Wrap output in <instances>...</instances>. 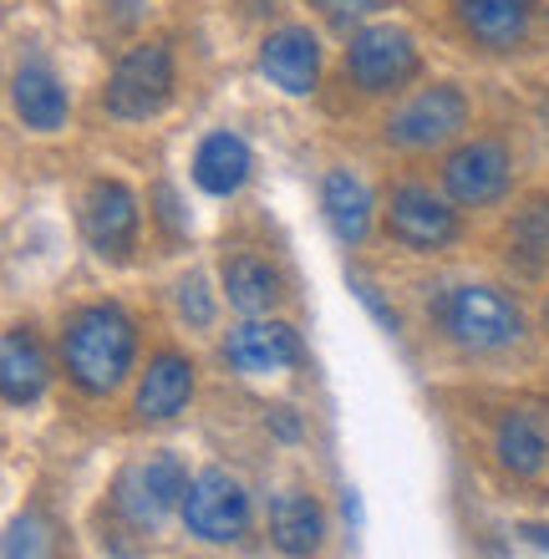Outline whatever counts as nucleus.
<instances>
[{
	"mask_svg": "<svg viewBox=\"0 0 549 559\" xmlns=\"http://www.w3.org/2000/svg\"><path fill=\"white\" fill-rule=\"evenodd\" d=\"M493 453H499V463H504L514 478H535L549 457V442L524 413H504L499 427H493Z\"/></svg>",
	"mask_w": 549,
	"mask_h": 559,
	"instance_id": "21",
	"label": "nucleus"
},
{
	"mask_svg": "<svg viewBox=\"0 0 549 559\" xmlns=\"http://www.w3.org/2000/svg\"><path fill=\"white\" fill-rule=\"evenodd\" d=\"M270 427H275V438H285V442H296L306 427H300V417H296V407H275L270 413Z\"/></svg>",
	"mask_w": 549,
	"mask_h": 559,
	"instance_id": "28",
	"label": "nucleus"
},
{
	"mask_svg": "<svg viewBox=\"0 0 549 559\" xmlns=\"http://www.w3.org/2000/svg\"><path fill=\"white\" fill-rule=\"evenodd\" d=\"M46 352L41 341L31 336V331H5V346H0V386H5V402L11 407H26L46 392Z\"/></svg>",
	"mask_w": 549,
	"mask_h": 559,
	"instance_id": "19",
	"label": "nucleus"
},
{
	"mask_svg": "<svg viewBox=\"0 0 549 559\" xmlns=\"http://www.w3.org/2000/svg\"><path fill=\"white\" fill-rule=\"evenodd\" d=\"M529 539H535L539 549H549V524H535V530H529Z\"/></svg>",
	"mask_w": 549,
	"mask_h": 559,
	"instance_id": "30",
	"label": "nucleus"
},
{
	"mask_svg": "<svg viewBox=\"0 0 549 559\" xmlns=\"http://www.w3.org/2000/svg\"><path fill=\"white\" fill-rule=\"evenodd\" d=\"M189 473H183V463L174 453H153L143 457V463H133V468L118 478V493H112V503H118V514L128 519V524H138V530H153L164 514H174V509H183V493H189Z\"/></svg>",
	"mask_w": 549,
	"mask_h": 559,
	"instance_id": "5",
	"label": "nucleus"
},
{
	"mask_svg": "<svg viewBox=\"0 0 549 559\" xmlns=\"http://www.w3.org/2000/svg\"><path fill=\"white\" fill-rule=\"evenodd\" d=\"M386 229L402 250L413 254H438L458 239V214L422 183H397L392 204H386Z\"/></svg>",
	"mask_w": 549,
	"mask_h": 559,
	"instance_id": "8",
	"label": "nucleus"
},
{
	"mask_svg": "<svg viewBox=\"0 0 549 559\" xmlns=\"http://www.w3.org/2000/svg\"><path fill=\"white\" fill-rule=\"evenodd\" d=\"M250 168H254L250 143L239 133H229V128L208 133L204 143H199V153H193V183L204 193H214V199H229V193L244 189V183H250Z\"/></svg>",
	"mask_w": 549,
	"mask_h": 559,
	"instance_id": "14",
	"label": "nucleus"
},
{
	"mask_svg": "<svg viewBox=\"0 0 549 559\" xmlns=\"http://www.w3.org/2000/svg\"><path fill=\"white\" fill-rule=\"evenodd\" d=\"M514 235H520L524 250H539L549 254V199H539V204H529L520 214V224H514Z\"/></svg>",
	"mask_w": 549,
	"mask_h": 559,
	"instance_id": "23",
	"label": "nucleus"
},
{
	"mask_svg": "<svg viewBox=\"0 0 549 559\" xmlns=\"http://www.w3.org/2000/svg\"><path fill=\"white\" fill-rule=\"evenodd\" d=\"M51 555V530L41 514H21L5 534V559H46Z\"/></svg>",
	"mask_w": 549,
	"mask_h": 559,
	"instance_id": "22",
	"label": "nucleus"
},
{
	"mask_svg": "<svg viewBox=\"0 0 549 559\" xmlns=\"http://www.w3.org/2000/svg\"><path fill=\"white\" fill-rule=\"evenodd\" d=\"M463 128H468V97H463L458 87L438 82V87H422L417 97H407V103L386 118V143L443 147L447 138H458Z\"/></svg>",
	"mask_w": 549,
	"mask_h": 559,
	"instance_id": "7",
	"label": "nucleus"
},
{
	"mask_svg": "<svg viewBox=\"0 0 549 559\" xmlns=\"http://www.w3.org/2000/svg\"><path fill=\"white\" fill-rule=\"evenodd\" d=\"M545 325H549V300H545Z\"/></svg>",
	"mask_w": 549,
	"mask_h": 559,
	"instance_id": "32",
	"label": "nucleus"
},
{
	"mask_svg": "<svg viewBox=\"0 0 549 559\" xmlns=\"http://www.w3.org/2000/svg\"><path fill=\"white\" fill-rule=\"evenodd\" d=\"M138 199L128 183L118 178H103V183H92L87 193V209H82V229H87L92 250L103 254V260H128L138 239Z\"/></svg>",
	"mask_w": 549,
	"mask_h": 559,
	"instance_id": "11",
	"label": "nucleus"
},
{
	"mask_svg": "<svg viewBox=\"0 0 549 559\" xmlns=\"http://www.w3.org/2000/svg\"><path fill=\"white\" fill-rule=\"evenodd\" d=\"M138 356V325L128 321L122 306H87L67 321L61 336V361L87 397H107L128 382Z\"/></svg>",
	"mask_w": 549,
	"mask_h": 559,
	"instance_id": "1",
	"label": "nucleus"
},
{
	"mask_svg": "<svg viewBox=\"0 0 549 559\" xmlns=\"http://www.w3.org/2000/svg\"><path fill=\"white\" fill-rule=\"evenodd\" d=\"M183 524L208 545H229L250 530V493L224 468H204L183 493Z\"/></svg>",
	"mask_w": 549,
	"mask_h": 559,
	"instance_id": "6",
	"label": "nucleus"
},
{
	"mask_svg": "<svg viewBox=\"0 0 549 559\" xmlns=\"http://www.w3.org/2000/svg\"><path fill=\"white\" fill-rule=\"evenodd\" d=\"M453 5H458L463 31L489 51H514L529 36V11L514 0H453Z\"/></svg>",
	"mask_w": 549,
	"mask_h": 559,
	"instance_id": "18",
	"label": "nucleus"
},
{
	"mask_svg": "<svg viewBox=\"0 0 549 559\" xmlns=\"http://www.w3.org/2000/svg\"><path fill=\"white\" fill-rule=\"evenodd\" d=\"M443 189L453 193V204H463V209L499 204L504 189H509V153H504V143H493V138H474V143H463L458 153H447Z\"/></svg>",
	"mask_w": 549,
	"mask_h": 559,
	"instance_id": "9",
	"label": "nucleus"
},
{
	"mask_svg": "<svg viewBox=\"0 0 549 559\" xmlns=\"http://www.w3.org/2000/svg\"><path fill=\"white\" fill-rule=\"evenodd\" d=\"M342 509H346V519H351V530H361V493L357 488H346L342 493Z\"/></svg>",
	"mask_w": 549,
	"mask_h": 559,
	"instance_id": "29",
	"label": "nucleus"
},
{
	"mask_svg": "<svg viewBox=\"0 0 549 559\" xmlns=\"http://www.w3.org/2000/svg\"><path fill=\"white\" fill-rule=\"evenodd\" d=\"M270 539H275L281 555L311 559L315 549L326 545V514H321V503L311 493H300V488L281 493V499L270 503Z\"/></svg>",
	"mask_w": 549,
	"mask_h": 559,
	"instance_id": "16",
	"label": "nucleus"
},
{
	"mask_svg": "<svg viewBox=\"0 0 549 559\" xmlns=\"http://www.w3.org/2000/svg\"><path fill=\"white\" fill-rule=\"evenodd\" d=\"M351 290H357L361 300H367V310H371V316H377V321L386 325V331H397V310H386V306H382V295L371 290L367 280H351Z\"/></svg>",
	"mask_w": 549,
	"mask_h": 559,
	"instance_id": "27",
	"label": "nucleus"
},
{
	"mask_svg": "<svg viewBox=\"0 0 549 559\" xmlns=\"http://www.w3.org/2000/svg\"><path fill=\"white\" fill-rule=\"evenodd\" d=\"M179 310L189 316L193 325H208V321H214V300H208V290H204V280H199V275H189L179 285Z\"/></svg>",
	"mask_w": 549,
	"mask_h": 559,
	"instance_id": "24",
	"label": "nucleus"
},
{
	"mask_svg": "<svg viewBox=\"0 0 549 559\" xmlns=\"http://www.w3.org/2000/svg\"><path fill=\"white\" fill-rule=\"evenodd\" d=\"M224 295L239 316H265L281 300V275L260 254H235V260H224Z\"/></svg>",
	"mask_w": 549,
	"mask_h": 559,
	"instance_id": "20",
	"label": "nucleus"
},
{
	"mask_svg": "<svg viewBox=\"0 0 549 559\" xmlns=\"http://www.w3.org/2000/svg\"><path fill=\"white\" fill-rule=\"evenodd\" d=\"M153 204H158L153 214H158V224H164L168 235H183V229H189V219L179 214V193L168 189V183H158V189H153Z\"/></svg>",
	"mask_w": 549,
	"mask_h": 559,
	"instance_id": "25",
	"label": "nucleus"
},
{
	"mask_svg": "<svg viewBox=\"0 0 549 559\" xmlns=\"http://www.w3.org/2000/svg\"><path fill=\"white\" fill-rule=\"evenodd\" d=\"M514 5H524V11H529V0H514Z\"/></svg>",
	"mask_w": 549,
	"mask_h": 559,
	"instance_id": "31",
	"label": "nucleus"
},
{
	"mask_svg": "<svg viewBox=\"0 0 549 559\" xmlns=\"http://www.w3.org/2000/svg\"><path fill=\"white\" fill-rule=\"evenodd\" d=\"M321 209H326L331 235L342 239L346 250H361L371 235V189L351 168H331L321 178Z\"/></svg>",
	"mask_w": 549,
	"mask_h": 559,
	"instance_id": "15",
	"label": "nucleus"
},
{
	"mask_svg": "<svg viewBox=\"0 0 549 559\" xmlns=\"http://www.w3.org/2000/svg\"><path fill=\"white\" fill-rule=\"evenodd\" d=\"M417 67H422L417 41L402 26H367L346 46V76H351L361 92H371V97L407 87L417 76Z\"/></svg>",
	"mask_w": 549,
	"mask_h": 559,
	"instance_id": "4",
	"label": "nucleus"
},
{
	"mask_svg": "<svg viewBox=\"0 0 549 559\" xmlns=\"http://www.w3.org/2000/svg\"><path fill=\"white\" fill-rule=\"evenodd\" d=\"M193 397V361L179 352H158L138 382V397H133V413L138 423H168L179 417Z\"/></svg>",
	"mask_w": 549,
	"mask_h": 559,
	"instance_id": "13",
	"label": "nucleus"
},
{
	"mask_svg": "<svg viewBox=\"0 0 549 559\" xmlns=\"http://www.w3.org/2000/svg\"><path fill=\"white\" fill-rule=\"evenodd\" d=\"M224 356H229V367L244 371V377H281V371L300 367L306 346H300L296 325H285V321H244V325L229 331Z\"/></svg>",
	"mask_w": 549,
	"mask_h": 559,
	"instance_id": "10",
	"label": "nucleus"
},
{
	"mask_svg": "<svg viewBox=\"0 0 549 559\" xmlns=\"http://www.w3.org/2000/svg\"><path fill=\"white\" fill-rule=\"evenodd\" d=\"M174 97V57H168L164 41H143L133 51H122V61L112 67L103 87V103L112 118L122 122H143L158 118Z\"/></svg>",
	"mask_w": 549,
	"mask_h": 559,
	"instance_id": "2",
	"label": "nucleus"
},
{
	"mask_svg": "<svg viewBox=\"0 0 549 559\" xmlns=\"http://www.w3.org/2000/svg\"><path fill=\"white\" fill-rule=\"evenodd\" d=\"M11 103H15V112H21V122L36 128V133H57L61 122H67V112H72L67 87L57 82L51 67H21V72L11 76Z\"/></svg>",
	"mask_w": 549,
	"mask_h": 559,
	"instance_id": "17",
	"label": "nucleus"
},
{
	"mask_svg": "<svg viewBox=\"0 0 549 559\" xmlns=\"http://www.w3.org/2000/svg\"><path fill=\"white\" fill-rule=\"evenodd\" d=\"M321 11L331 15V21H357V15H371L382 0H315Z\"/></svg>",
	"mask_w": 549,
	"mask_h": 559,
	"instance_id": "26",
	"label": "nucleus"
},
{
	"mask_svg": "<svg viewBox=\"0 0 549 559\" xmlns=\"http://www.w3.org/2000/svg\"><path fill=\"white\" fill-rule=\"evenodd\" d=\"M443 325L447 336L468 346V352H504L524 336V316L509 295L489 290V285H458L443 300Z\"/></svg>",
	"mask_w": 549,
	"mask_h": 559,
	"instance_id": "3",
	"label": "nucleus"
},
{
	"mask_svg": "<svg viewBox=\"0 0 549 559\" xmlns=\"http://www.w3.org/2000/svg\"><path fill=\"white\" fill-rule=\"evenodd\" d=\"M260 72L285 97L315 92V82H321V41H315V31H306V26L270 31L265 46H260Z\"/></svg>",
	"mask_w": 549,
	"mask_h": 559,
	"instance_id": "12",
	"label": "nucleus"
}]
</instances>
